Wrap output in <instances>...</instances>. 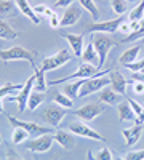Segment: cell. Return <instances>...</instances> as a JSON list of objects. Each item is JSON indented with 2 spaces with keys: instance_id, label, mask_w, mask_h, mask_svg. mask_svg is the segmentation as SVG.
<instances>
[{
  "instance_id": "39",
  "label": "cell",
  "mask_w": 144,
  "mask_h": 160,
  "mask_svg": "<svg viewBox=\"0 0 144 160\" xmlns=\"http://www.w3.org/2000/svg\"><path fill=\"white\" fill-rule=\"evenodd\" d=\"M48 22H50V28L58 29V28H61V16L55 13V15L51 16V18H48Z\"/></svg>"
},
{
  "instance_id": "3",
  "label": "cell",
  "mask_w": 144,
  "mask_h": 160,
  "mask_svg": "<svg viewBox=\"0 0 144 160\" xmlns=\"http://www.w3.org/2000/svg\"><path fill=\"white\" fill-rule=\"evenodd\" d=\"M91 43H93L95 50L98 51V56H99L98 69H101L102 66H104V62H106V58H107L109 50L119 45V42H114V40H112L107 34H101V32L93 34V37H91Z\"/></svg>"
},
{
  "instance_id": "48",
  "label": "cell",
  "mask_w": 144,
  "mask_h": 160,
  "mask_svg": "<svg viewBox=\"0 0 144 160\" xmlns=\"http://www.w3.org/2000/svg\"><path fill=\"white\" fill-rule=\"evenodd\" d=\"M127 2H138V0H127Z\"/></svg>"
},
{
  "instance_id": "41",
  "label": "cell",
  "mask_w": 144,
  "mask_h": 160,
  "mask_svg": "<svg viewBox=\"0 0 144 160\" xmlns=\"http://www.w3.org/2000/svg\"><path fill=\"white\" fill-rule=\"evenodd\" d=\"M32 8H34V13H35L37 16H45V11H47L48 7H45V5H35Z\"/></svg>"
},
{
  "instance_id": "13",
  "label": "cell",
  "mask_w": 144,
  "mask_h": 160,
  "mask_svg": "<svg viewBox=\"0 0 144 160\" xmlns=\"http://www.w3.org/2000/svg\"><path fill=\"white\" fill-rule=\"evenodd\" d=\"M62 37L66 38V42L69 43L72 53L75 58H80L83 53V35L82 34H62Z\"/></svg>"
},
{
  "instance_id": "29",
  "label": "cell",
  "mask_w": 144,
  "mask_h": 160,
  "mask_svg": "<svg viewBox=\"0 0 144 160\" xmlns=\"http://www.w3.org/2000/svg\"><path fill=\"white\" fill-rule=\"evenodd\" d=\"M27 138H29V133L26 131L24 128L15 127V130H13V135H11V142H13V144H21V142H24Z\"/></svg>"
},
{
  "instance_id": "45",
  "label": "cell",
  "mask_w": 144,
  "mask_h": 160,
  "mask_svg": "<svg viewBox=\"0 0 144 160\" xmlns=\"http://www.w3.org/2000/svg\"><path fill=\"white\" fill-rule=\"evenodd\" d=\"M135 122H136V125H144V112L135 118Z\"/></svg>"
},
{
  "instance_id": "15",
  "label": "cell",
  "mask_w": 144,
  "mask_h": 160,
  "mask_svg": "<svg viewBox=\"0 0 144 160\" xmlns=\"http://www.w3.org/2000/svg\"><path fill=\"white\" fill-rule=\"evenodd\" d=\"M82 16V8L80 7H69L64 15L61 16V28H69V26H74L75 22H78Z\"/></svg>"
},
{
  "instance_id": "9",
  "label": "cell",
  "mask_w": 144,
  "mask_h": 160,
  "mask_svg": "<svg viewBox=\"0 0 144 160\" xmlns=\"http://www.w3.org/2000/svg\"><path fill=\"white\" fill-rule=\"evenodd\" d=\"M53 142H55V135L47 133V135L37 136V138L32 139V141H27L24 146H26V149H29V151L34 152V154H43V152H47V151L51 149Z\"/></svg>"
},
{
  "instance_id": "11",
  "label": "cell",
  "mask_w": 144,
  "mask_h": 160,
  "mask_svg": "<svg viewBox=\"0 0 144 160\" xmlns=\"http://www.w3.org/2000/svg\"><path fill=\"white\" fill-rule=\"evenodd\" d=\"M67 130L72 131L74 135H77V136H82V138L95 139V141H102V142L106 141V139H104V136H101L96 130H93L91 127H88L85 122H72V123H69Z\"/></svg>"
},
{
  "instance_id": "7",
  "label": "cell",
  "mask_w": 144,
  "mask_h": 160,
  "mask_svg": "<svg viewBox=\"0 0 144 160\" xmlns=\"http://www.w3.org/2000/svg\"><path fill=\"white\" fill-rule=\"evenodd\" d=\"M98 68H95V66H91V64H87V62H82L80 66H78V69L67 75V77H62L59 80H48V85H59L62 82H67V80H74V78H91V77H95L98 74Z\"/></svg>"
},
{
  "instance_id": "35",
  "label": "cell",
  "mask_w": 144,
  "mask_h": 160,
  "mask_svg": "<svg viewBox=\"0 0 144 160\" xmlns=\"http://www.w3.org/2000/svg\"><path fill=\"white\" fill-rule=\"evenodd\" d=\"M125 68L128 71H132V72H144V58L139 59V61H136V62H133V64L125 66Z\"/></svg>"
},
{
  "instance_id": "32",
  "label": "cell",
  "mask_w": 144,
  "mask_h": 160,
  "mask_svg": "<svg viewBox=\"0 0 144 160\" xmlns=\"http://www.w3.org/2000/svg\"><path fill=\"white\" fill-rule=\"evenodd\" d=\"M16 8H18L16 3L11 2V0H0V16H8Z\"/></svg>"
},
{
  "instance_id": "31",
  "label": "cell",
  "mask_w": 144,
  "mask_h": 160,
  "mask_svg": "<svg viewBox=\"0 0 144 160\" xmlns=\"http://www.w3.org/2000/svg\"><path fill=\"white\" fill-rule=\"evenodd\" d=\"M144 18V0H141L139 5H136L128 15V21H141Z\"/></svg>"
},
{
  "instance_id": "19",
  "label": "cell",
  "mask_w": 144,
  "mask_h": 160,
  "mask_svg": "<svg viewBox=\"0 0 144 160\" xmlns=\"http://www.w3.org/2000/svg\"><path fill=\"white\" fill-rule=\"evenodd\" d=\"M15 3H16V7L19 8V11L22 13L24 16H27L34 24H40V16H37L35 13H34V8L31 7V3L27 2V0H15Z\"/></svg>"
},
{
  "instance_id": "27",
  "label": "cell",
  "mask_w": 144,
  "mask_h": 160,
  "mask_svg": "<svg viewBox=\"0 0 144 160\" xmlns=\"http://www.w3.org/2000/svg\"><path fill=\"white\" fill-rule=\"evenodd\" d=\"M43 101H45V93H43V91H35V90H34V91L31 93L29 102H27L29 111H35Z\"/></svg>"
},
{
  "instance_id": "2",
  "label": "cell",
  "mask_w": 144,
  "mask_h": 160,
  "mask_svg": "<svg viewBox=\"0 0 144 160\" xmlns=\"http://www.w3.org/2000/svg\"><path fill=\"white\" fill-rule=\"evenodd\" d=\"M0 59L8 62V61H27L31 64V68L35 69V53L26 50L22 47H11L7 50H0Z\"/></svg>"
},
{
  "instance_id": "30",
  "label": "cell",
  "mask_w": 144,
  "mask_h": 160,
  "mask_svg": "<svg viewBox=\"0 0 144 160\" xmlns=\"http://www.w3.org/2000/svg\"><path fill=\"white\" fill-rule=\"evenodd\" d=\"M78 3L82 5V8H85L93 19H98L99 18V10L96 7V3L93 2V0H78Z\"/></svg>"
},
{
  "instance_id": "20",
  "label": "cell",
  "mask_w": 144,
  "mask_h": 160,
  "mask_svg": "<svg viewBox=\"0 0 144 160\" xmlns=\"http://www.w3.org/2000/svg\"><path fill=\"white\" fill-rule=\"evenodd\" d=\"M80 58L83 59V62L91 64V66H95V68H98V64H99V56H98V51L95 50L93 43H88L83 48V53H82Z\"/></svg>"
},
{
  "instance_id": "34",
  "label": "cell",
  "mask_w": 144,
  "mask_h": 160,
  "mask_svg": "<svg viewBox=\"0 0 144 160\" xmlns=\"http://www.w3.org/2000/svg\"><path fill=\"white\" fill-rule=\"evenodd\" d=\"M88 157H90L91 160H114V157H112L109 148H102L95 157H93V154H91V152H88Z\"/></svg>"
},
{
  "instance_id": "46",
  "label": "cell",
  "mask_w": 144,
  "mask_h": 160,
  "mask_svg": "<svg viewBox=\"0 0 144 160\" xmlns=\"http://www.w3.org/2000/svg\"><path fill=\"white\" fill-rule=\"evenodd\" d=\"M5 111H3V104H2V101H0V114H3Z\"/></svg>"
},
{
  "instance_id": "1",
  "label": "cell",
  "mask_w": 144,
  "mask_h": 160,
  "mask_svg": "<svg viewBox=\"0 0 144 160\" xmlns=\"http://www.w3.org/2000/svg\"><path fill=\"white\" fill-rule=\"evenodd\" d=\"M109 72H111V69H104V71H99L95 77L87 78L83 87L80 88V95H78V98L90 96V95H93V93H96V91H101L102 88L111 87Z\"/></svg>"
},
{
  "instance_id": "50",
  "label": "cell",
  "mask_w": 144,
  "mask_h": 160,
  "mask_svg": "<svg viewBox=\"0 0 144 160\" xmlns=\"http://www.w3.org/2000/svg\"><path fill=\"white\" fill-rule=\"evenodd\" d=\"M117 160H125V158H117Z\"/></svg>"
},
{
  "instance_id": "12",
  "label": "cell",
  "mask_w": 144,
  "mask_h": 160,
  "mask_svg": "<svg viewBox=\"0 0 144 160\" xmlns=\"http://www.w3.org/2000/svg\"><path fill=\"white\" fill-rule=\"evenodd\" d=\"M67 114H69V111L64 109V108H58V106H48V108L43 111L42 117H43L45 122L50 123V127H58Z\"/></svg>"
},
{
  "instance_id": "6",
  "label": "cell",
  "mask_w": 144,
  "mask_h": 160,
  "mask_svg": "<svg viewBox=\"0 0 144 160\" xmlns=\"http://www.w3.org/2000/svg\"><path fill=\"white\" fill-rule=\"evenodd\" d=\"M104 109H106V106L98 104V102H90V104L82 106L80 109L69 111V114H72L74 117H78L82 122H91V120H95L98 115H101L104 112Z\"/></svg>"
},
{
  "instance_id": "37",
  "label": "cell",
  "mask_w": 144,
  "mask_h": 160,
  "mask_svg": "<svg viewBox=\"0 0 144 160\" xmlns=\"http://www.w3.org/2000/svg\"><path fill=\"white\" fill-rule=\"evenodd\" d=\"M125 160H144V149L128 152V154L125 155Z\"/></svg>"
},
{
  "instance_id": "21",
  "label": "cell",
  "mask_w": 144,
  "mask_h": 160,
  "mask_svg": "<svg viewBox=\"0 0 144 160\" xmlns=\"http://www.w3.org/2000/svg\"><path fill=\"white\" fill-rule=\"evenodd\" d=\"M141 53V47L136 45V47H132V48H128L127 51H123L122 55H120V59L119 62L122 66H128V64H133L138 61V55Z\"/></svg>"
},
{
  "instance_id": "25",
  "label": "cell",
  "mask_w": 144,
  "mask_h": 160,
  "mask_svg": "<svg viewBox=\"0 0 144 160\" xmlns=\"http://www.w3.org/2000/svg\"><path fill=\"white\" fill-rule=\"evenodd\" d=\"M16 37H18V32L7 21L0 19V38L2 40H15Z\"/></svg>"
},
{
  "instance_id": "14",
  "label": "cell",
  "mask_w": 144,
  "mask_h": 160,
  "mask_svg": "<svg viewBox=\"0 0 144 160\" xmlns=\"http://www.w3.org/2000/svg\"><path fill=\"white\" fill-rule=\"evenodd\" d=\"M109 78H111V87L114 88V91H117L119 95H125L127 85H130L132 80H127L119 71H111L109 72Z\"/></svg>"
},
{
  "instance_id": "24",
  "label": "cell",
  "mask_w": 144,
  "mask_h": 160,
  "mask_svg": "<svg viewBox=\"0 0 144 160\" xmlns=\"http://www.w3.org/2000/svg\"><path fill=\"white\" fill-rule=\"evenodd\" d=\"M34 75H35L34 90H35V91H43V93H45V90H47V87H48V82H47V78H45V72L37 66V68L34 69Z\"/></svg>"
},
{
  "instance_id": "23",
  "label": "cell",
  "mask_w": 144,
  "mask_h": 160,
  "mask_svg": "<svg viewBox=\"0 0 144 160\" xmlns=\"http://www.w3.org/2000/svg\"><path fill=\"white\" fill-rule=\"evenodd\" d=\"M83 83H85V78H78L77 82H74V83H67L66 87H64V95L66 96H69L72 101L75 99V98H78V95H80V88L83 87Z\"/></svg>"
},
{
  "instance_id": "44",
  "label": "cell",
  "mask_w": 144,
  "mask_h": 160,
  "mask_svg": "<svg viewBox=\"0 0 144 160\" xmlns=\"http://www.w3.org/2000/svg\"><path fill=\"white\" fill-rule=\"evenodd\" d=\"M132 80H136V82H142L144 83V72H133Z\"/></svg>"
},
{
  "instance_id": "4",
  "label": "cell",
  "mask_w": 144,
  "mask_h": 160,
  "mask_svg": "<svg viewBox=\"0 0 144 160\" xmlns=\"http://www.w3.org/2000/svg\"><path fill=\"white\" fill-rule=\"evenodd\" d=\"M72 59H74V55H71L69 50H64V48H62V50H59L58 53H55V55L45 58L38 68H40L43 72L55 71V69H59V68H62V66H66V64L71 62Z\"/></svg>"
},
{
  "instance_id": "47",
  "label": "cell",
  "mask_w": 144,
  "mask_h": 160,
  "mask_svg": "<svg viewBox=\"0 0 144 160\" xmlns=\"http://www.w3.org/2000/svg\"><path fill=\"white\" fill-rule=\"evenodd\" d=\"M139 42H141V43L144 45V37H141V38H139Z\"/></svg>"
},
{
  "instance_id": "18",
  "label": "cell",
  "mask_w": 144,
  "mask_h": 160,
  "mask_svg": "<svg viewBox=\"0 0 144 160\" xmlns=\"http://www.w3.org/2000/svg\"><path fill=\"white\" fill-rule=\"evenodd\" d=\"M122 96L123 95H119L117 91H114V88L111 87H106L101 90V95H99V102L102 104H109V106H114V104H119L122 101Z\"/></svg>"
},
{
  "instance_id": "8",
  "label": "cell",
  "mask_w": 144,
  "mask_h": 160,
  "mask_svg": "<svg viewBox=\"0 0 144 160\" xmlns=\"http://www.w3.org/2000/svg\"><path fill=\"white\" fill-rule=\"evenodd\" d=\"M123 18H115V19H109V21H102V22H91L87 24V34H114L115 31H119L120 24L123 22Z\"/></svg>"
},
{
  "instance_id": "22",
  "label": "cell",
  "mask_w": 144,
  "mask_h": 160,
  "mask_svg": "<svg viewBox=\"0 0 144 160\" xmlns=\"http://www.w3.org/2000/svg\"><path fill=\"white\" fill-rule=\"evenodd\" d=\"M117 112H119V120H120V122H125V120H135L136 118V114L133 112L132 106L128 104L127 99L119 102V106H117Z\"/></svg>"
},
{
  "instance_id": "28",
  "label": "cell",
  "mask_w": 144,
  "mask_h": 160,
  "mask_svg": "<svg viewBox=\"0 0 144 160\" xmlns=\"http://www.w3.org/2000/svg\"><path fill=\"white\" fill-rule=\"evenodd\" d=\"M22 87H24V83H5V85H0V101L5 99L7 96H10V93L19 91Z\"/></svg>"
},
{
  "instance_id": "36",
  "label": "cell",
  "mask_w": 144,
  "mask_h": 160,
  "mask_svg": "<svg viewBox=\"0 0 144 160\" xmlns=\"http://www.w3.org/2000/svg\"><path fill=\"white\" fill-rule=\"evenodd\" d=\"M127 101H128V104H130V106H132V109H133V112L136 114V117H138V115H141V114L144 112V108H142V106H141L138 101H135L133 98H127Z\"/></svg>"
},
{
  "instance_id": "5",
  "label": "cell",
  "mask_w": 144,
  "mask_h": 160,
  "mask_svg": "<svg viewBox=\"0 0 144 160\" xmlns=\"http://www.w3.org/2000/svg\"><path fill=\"white\" fill-rule=\"evenodd\" d=\"M34 82H35V75H31L27 80H26L24 87L16 93V95H10L5 99L11 101V102H18V111L24 112V109L27 108V102H29V96L31 93L34 91Z\"/></svg>"
},
{
  "instance_id": "33",
  "label": "cell",
  "mask_w": 144,
  "mask_h": 160,
  "mask_svg": "<svg viewBox=\"0 0 144 160\" xmlns=\"http://www.w3.org/2000/svg\"><path fill=\"white\" fill-rule=\"evenodd\" d=\"M111 7H112L114 13L123 15V13L128 10V2L127 0H111Z\"/></svg>"
},
{
  "instance_id": "51",
  "label": "cell",
  "mask_w": 144,
  "mask_h": 160,
  "mask_svg": "<svg viewBox=\"0 0 144 160\" xmlns=\"http://www.w3.org/2000/svg\"><path fill=\"white\" fill-rule=\"evenodd\" d=\"M142 37H144V35H142Z\"/></svg>"
},
{
  "instance_id": "42",
  "label": "cell",
  "mask_w": 144,
  "mask_h": 160,
  "mask_svg": "<svg viewBox=\"0 0 144 160\" xmlns=\"http://www.w3.org/2000/svg\"><path fill=\"white\" fill-rule=\"evenodd\" d=\"M7 160H22L19 157V154L16 151H13V149H8L7 151Z\"/></svg>"
},
{
  "instance_id": "43",
  "label": "cell",
  "mask_w": 144,
  "mask_h": 160,
  "mask_svg": "<svg viewBox=\"0 0 144 160\" xmlns=\"http://www.w3.org/2000/svg\"><path fill=\"white\" fill-rule=\"evenodd\" d=\"M71 3H74V0H56L55 8H61V7H71Z\"/></svg>"
},
{
  "instance_id": "38",
  "label": "cell",
  "mask_w": 144,
  "mask_h": 160,
  "mask_svg": "<svg viewBox=\"0 0 144 160\" xmlns=\"http://www.w3.org/2000/svg\"><path fill=\"white\" fill-rule=\"evenodd\" d=\"M130 85L133 87V93L135 95H144V83L142 82H136V80H132Z\"/></svg>"
},
{
  "instance_id": "49",
  "label": "cell",
  "mask_w": 144,
  "mask_h": 160,
  "mask_svg": "<svg viewBox=\"0 0 144 160\" xmlns=\"http://www.w3.org/2000/svg\"><path fill=\"white\" fill-rule=\"evenodd\" d=\"M0 144H2V136H0Z\"/></svg>"
},
{
  "instance_id": "40",
  "label": "cell",
  "mask_w": 144,
  "mask_h": 160,
  "mask_svg": "<svg viewBox=\"0 0 144 160\" xmlns=\"http://www.w3.org/2000/svg\"><path fill=\"white\" fill-rule=\"evenodd\" d=\"M119 32H122V34H125V37L127 35H130V21L128 19H125L122 24H120V28H119Z\"/></svg>"
},
{
  "instance_id": "16",
  "label": "cell",
  "mask_w": 144,
  "mask_h": 160,
  "mask_svg": "<svg viewBox=\"0 0 144 160\" xmlns=\"http://www.w3.org/2000/svg\"><path fill=\"white\" fill-rule=\"evenodd\" d=\"M55 141L61 146L62 149H74L75 148V138H74V133H69V131H64V130H58L55 133Z\"/></svg>"
},
{
  "instance_id": "26",
  "label": "cell",
  "mask_w": 144,
  "mask_h": 160,
  "mask_svg": "<svg viewBox=\"0 0 144 160\" xmlns=\"http://www.w3.org/2000/svg\"><path fill=\"white\" fill-rule=\"evenodd\" d=\"M53 102L58 104V106H62L64 109H72L74 108V101L66 96L62 91H55V95H53Z\"/></svg>"
},
{
  "instance_id": "10",
  "label": "cell",
  "mask_w": 144,
  "mask_h": 160,
  "mask_svg": "<svg viewBox=\"0 0 144 160\" xmlns=\"http://www.w3.org/2000/svg\"><path fill=\"white\" fill-rule=\"evenodd\" d=\"M8 122H10L13 127H21V128H24L26 131L29 133V135H34L35 138H37V136H42V135H47V133L51 131L50 127L38 125V123H35V122H24V120H19V118L11 117V115H8Z\"/></svg>"
},
{
  "instance_id": "17",
  "label": "cell",
  "mask_w": 144,
  "mask_h": 160,
  "mask_svg": "<svg viewBox=\"0 0 144 160\" xmlns=\"http://www.w3.org/2000/svg\"><path fill=\"white\" fill-rule=\"evenodd\" d=\"M122 135L125 138V144H127V148H130V146H135L141 135H142V125H135L132 128H125L122 130Z\"/></svg>"
}]
</instances>
